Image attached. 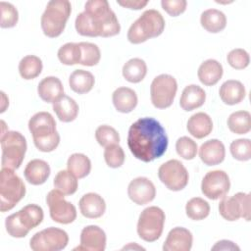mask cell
Listing matches in <instances>:
<instances>
[{
	"instance_id": "6da1fadb",
	"label": "cell",
	"mask_w": 251,
	"mask_h": 251,
	"mask_svg": "<svg viewBox=\"0 0 251 251\" xmlns=\"http://www.w3.org/2000/svg\"><path fill=\"white\" fill-rule=\"evenodd\" d=\"M168 143L165 128L153 118H140L128 129L127 146L131 154L142 162L161 158L167 151Z\"/></svg>"
},
{
	"instance_id": "7a4b0ae2",
	"label": "cell",
	"mask_w": 251,
	"mask_h": 251,
	"mask_svg": "<svg viewBox=\"0 0 251 251\" xmlns=\"http://www.w3.org/2000/svg\"><path fill=\"white\" fill-rule=\"evenodd\" d=\"M78 34L89 37H110L120 33L121 25L106 0H90L75 22Z\"/></svg>"
},
{
	"instance_id": "3957f363",
	"label": "cell",
	"mask_w": 251,
	"mask_h": 251,
	"mask_svg": "<svg viewBox=\"0 0 251 251\" xmlns=\"http://www.w3.org/2000/svg\"><path fill=\"white\" fill-rule=\"evenodd\" d=\"M28 129L32 134L35 147L41 152H52L60 143V134L56 130V122L48 112H38L28 121Z\"/></svg>"
},
{
	"instance_id": "277c9868",
	"label": "cell",
	"mask_w": 251,
	"mask_h": 251,
	"mask_svg": "<svg viewBox=\"0 0 251 251\" xmlns=\"http://www.w3.org/2000/svg\"><path fill=\"white\" fill-rule=\"evenodd\" d=\"M165 28V20L161 13L154 9L144 11L141 16L129 26L127 39L132 44H140L146 40L162 34Z\"/></svg>"
},
{
	"instance_id": "5b68a950",
	"label": "cell",
	"mask_w": 251,
	"mask_h": 251,
	"mask_svg": "<svg viewBox=\"0 0 251 251\" xmlns=\"http://www.w3.org/2000/svg\"><path fill=\"white\" fill-rule=\"evenodd\" d=\"M43 217V210L40 206L36 204H28L17 213L6 218V230L12 237H25L29 230L41 224Z\"/></svg>"
},
{
	"instance_id": "8992f818",
	"label": "cell",
	"mask_w": 251,
	"mask_h": 251,
	"mask_svg": "<svg viewBox=\"0 0 251 251\" xmlns=\"http://www.w3.org/2000/svg\"><path fill=\"white\" fill-rule=\"evenodd\" d=\"M72 13V5L67 0H52L47 3L40 20L43 33L51 38L58 37L66 27Z\"/></svg>"
},
{
	"instance_id": "52a82bcc",
	"label": "cell",
	"mask_w": 251,
	"mask_h": 251,
	"mask_svg": "<svg viewBox=\"0 0 251 251\" xmlns=\"http://www.w3.org/2000/svg\"><path fill=\"white\" fill-rule=\"evenodd\" d=\"M25 195V185L14 170L2 168L0 172V211L12 210Z\"/></svg>"
},
{
	"instance_id": "ba28073f",
	"label": "cell",
	"mask_w": 251,
	"mask_h": 251,
	"mask_svg": "<svg viewBox=\"0 0 251 251\" xmlns=\"http://www.w3.org/2000/svg\"><path fill=\"white\" fill-rule=\"evenodd\" d=\"M2 168L17 170L21 167L26 152V140L25 136L15 130H8L0 137Z\"/></svg>"
},
{
	"instance_id": "9c48e42d",
	"label": "cell",
	"mask_w": 251,
	"mask_h": 251,
	"mask_svg": "<svg viewBox=\"0 0 251 251\" xmlns=\"http://www.w3.org/2000/svg\"><path fill=\"white\" fill-rule=\"evenodd\" d=\"M166 216L164 211L157 206L145 208L139 215L137 222L138 236L147 242H154L163 233Z\"/></svg>"
},
{
	"instance_id": "30bf717a",
	"label": "cell",
	"mask_w": 251,
	"mask_h": 251,
	"mask_svg": "<svg viewBox=\"0 0 251 251\" xmlns=\"http://www.w3.org/2000/svg\"><path fill=\"white\" fill-rule=\"evenodd\" d=\"M177 90V82L176 78L167 74L157 75L151 82L150 97L155 108H169L176 97Z\"/></svg>"
},
{
	"instance_id": "8fae6325",
	"label": "cell",
	"mask_w": 251,
	"mask_h": 251,
	"mask_svg": "<svg viewBox=\"0 0 251 251\" xmlns=\"http://www.w3.org/2000/svg\"><path fill=\"white\" fill-rule=\"evenodd\" d=\"M69 243L68 233L58 227H47L36 232L29 241L33 251H60Z\"/></svg>"
},
{
	"instance_id": "7c38bea8",
	"label": "cell",
	"mask_w": 251,
	"mask_h": 251,
	"mask_svg": "<svg viewBox=\"0 0 251 251\" xmlns=\"http://www.w3.org/2000/svg\"><path fill=\"white\" fill-rule=\"evenodd\" d=\"M221 216L229 222L243 218L250 221V194L238 192L230 197H224L219 204Z\"/></svg>"
},
{
	"instance_id": "4fadbf2b",
	"label": "cell",
	"mask_w": 251,
	"mask_h": 251,
	"mask_svg": "<svg viewBox=\"0 0 251 251\" xmlns=\"http://www.w3.org/2000/svg\"><path fill=\"white\" fill-rule=\"evenodd\" d=\"M158 176L166 187L173 191L182 190L188 183L189 175L183 164L176 159L162 164L158 170Z\"/></svg>"
},
{
	"instance_id": "5bb4252c",
	"label": "cell",
	"mask_w": 251,
	"mask_h": 251,
	"mask_svg": "<svg viewBox=\"0 0 251 251\" xmlns=\"http://www.w3.org/2000/svg\"><path fill=\"white\" fill-rule=\"evenodd\" d=\"M64 196L65 194L55 188L47 194L46 203L49 207L50 217L54 222L69 225L76 219V209Z\"/></svg>"
},
{
	"instance_id": "9a60e30c",
	"label": "cell",
	"mask_w": 251,
	"mask_h": 251,
	"mask_svg": "<svg viewBox=\"0 0 251 251\" xmlns=\"http://www.w3.org/2000/svg\"><path fill=\"white\" fill-rule=\"evenodd\" d=\"M230 180L227 174L222 170L208 172L201 182V191L211 200L222 199L229 191Z\"/></svg>"
},
{
	"instance_id": "2e32d148",
	"label": "cell",
	"mask_w": 251,
	"mask_h": 251,
	"mask_svg": "<svg viewBox=\"0 0 251 251\" xmlns=\"http://www.w3.org/2000/svg\"><path fill=\"white\" fill-rule=\"evenodd\" d=\"M129 199L137 205H145L154 200L156 188L154 183L147 177L139 176L132 179L127 186Z\"/></svg>"
},
{
	"instance_id": "e0dca14e",
	"label": "cell",
	"mask_w": 251,
	"mask_h": 251,
	"mask_svg": "<svg viewBox=\"0 0 251 251\" xmlns=\"http://www.w3.org/2000/svg\"><path fill=\"white\" fill-rule=\"evenodd\" d=\"M106 233L98 226H87L80 232V243L74 250L104 251L106 247Z\"/></svg>"
},
{
	"instance_id": "ac0fdd59",
	"label": "cell",
	"mask_w": 251,
	"mask_h": 251,
	"mask_svg": "<svg viewBox=\"0 0 251 251\" xmlns=\"http://www.w3.org/2000/svg\"><path fill=\"white\" fill-rule=\"evenodd\" d=\"M192 233L185 227L176 226L171 229L163 244L164 251H189L192 247Z\"/></svg>"
},
{
	"instance_id": "d6986e66",
	"label": "cell",
	"mask_w": 251,
	"mask_h": 251,
	"mask_svg": "<svg viewBox=\"0 0 251 251\" xmlns=\"http://www.w3.org/2000/svg\"><path fill=\"white\" fill-rule=\"evenodd\" d=\"M199 157L207 166H216L221 164L226 157V148L219 139H209L199 148Z\"/></svg>"
},
{
	"instance_id": "ffe728a7",
	"label": "cell",
	"mask_w": 251,
	"mask_h": 251,
	"mask_svg": "<svg viewBox=\"0 0 251 251\" xmlns=\"http://www.w3.org/2000/svg\"><path fill=\"white\" fill-rule=\"evenodd\" d=\"M79 210L82 216L88 219H98L106 211L105 200L97 193L89 192L84 194L78 202Z\"/></svg>"
},
{
	"instance_id": "44dd1931",
	"label": "cell",
	"mask_w": 251,
	"mask_h": 251,
	"mask_svg": "<svg viewBox=\"0 0 251 251\" xmlns=\"http://www.w3.org/2000/svg\"><path fill=\"white\" fill-rule=\"evenodd\" d=\"M50 167L47 162L41 159H33L27 163L24 175L28 183L32 185L43 184L50 176Z\"/></svg>"
},
{
	"instance_id": "7402d4cb",
	"label": "cell",
	"mask_w": 251,
	"mask_h": 251,
	"mask_svg": "<svg viewBox=\"0 0 251 251\" xmlns=\"http://www.w3.org/2000/svg\"><path fill=\"white\" fill-rule=\"evenodd\" d=\"M219 94L225 104L235 105L245 98L246 90L239 80L228 79L221 85Z\"/></svg>"
},
{
	"instance_id": "603a6c76",
	"label": "cell",
	"mask_w": 251,
	"mask_h": 251,
	"mask_svg": "<svg viewBox=\"0 0 251 251\" xmlns=\"http://www.w3.org/2000/svg\"><path fill=\"white\" fill-rule=\"evenodd\" d=\"M37 92L44 102L54 103L64 95V87L58 77L46 76L38 83Z\"/></svg>"
},
{
	"instance_id": "cb8c5ba5",
	"label": "cell",
	"mask_w": 251,
	"mask_h": 251,
	"mask_svg": "<svg viewBox=\"0 0 251 251\" xmlns=\"http://www.w3.org/2000/svg\"><path fill=\"white\" fill-rule=\"evenodd\" d=\"M186 128L193 137L201 139L211 133L213 129V122L208 114L199 112L188 119Z\"/></svg>"
},
{
	"instance_id": "d4e9b609",
	"label": "cell",
	"mask_w": 251,
	"mask_h": 251,
	"mask_svg": "<svg viewBox=\"0 0 251 251\" xmlns=\"http://www.w3.org/2000/svg\"><path fill=\"white\" fill-rule=\"evenodd\" d=\"M224 74L223 66L217 60L208 59L198 68L197 75L201 83L207 86L215 85L222 78Z\"/></svg>"
},
{
	"instance_id": "484cf974",
	"label": "cell",
	"mask_w": 251,
	"mask_h": 251,
	"mask_svg": "<svg viewBox=\"0 0 251 251\" xmlns=\"http://www.w3.org/2000/svg\"><path fill=\"white\" fill-rule=\"evenodd\" d=\"M206 100V93L203 88L196 84H190L182 90L179 105L184 111H193L201 107Z\"/></svg>"
},
{
	"instance_id": "4316f807",
	"label": "cell",
	"mask_w": 251,
	"mask_h": 251,
	"mask_svg": "<svg viewBox=\"0 0 251 251\" xmlns=\"http://www.w3.org/2000/svg\"><path fill=\"white\" fill-rule=\"evenodd\" d=\"M113 104L120 113H129L137 105L138 99L134 90L128 87H119L112 94Z\"/></svg>"
},
{
	"instance_id": "83f0119b",
	"label": "cell",
	"mask_w": 251,
	"mask_h": 251,
	"mask_svg": "<svg viewBox=\"0 0 251 251\" xmlns=\"http://www.w3.org/2000/svg\"><path fill=\"white\" fill-rule=\"evenodd\" d=\"M53 111L61 122L70 123L76 119L78 105L73 98L64 94L53 103Z\"/></svg>"
},
{
	"instance_id": "f1b7e54d",
	"label": "cell",
	"mask_w": 251,
	"mask_h": 251,
	"mask_svg": "<svg viewBox=\"0 0 251 251\" xmlns=\"http://www.w3.org/2000/svg\"><path fill=\"white\" fill-rule=\"evenodd\" d=\"M200 24L208 32L218 33L226 28V17L220 10L208 9L201 14Z\"/></svg>"
},
{
	"instance_id": "f546056e",
	"label": "cell",
	"mask_w": 251,
	"mask_h": 251,
	"mask_svg": "<svg viewBox=\"0 0 251 251\" xmlns=\"http://www.w3.org/2000/svg\"><path fill=\"white\" fill-rule=\"evenodd\" d=\"M94 83V75L90 72L84 70H75L69 77L71 89L78 94L89 92L93 88Z\"/></svg>"
},
{
	"instance_id": "4dcf8cb0",
	"label": "cell",
	"mask_w": 251,
	"mask_h": 251,
	"mask_svg": "<svg viewBox=\"0 0 251 251\" xmlns=\"http://www.w3.org/2000/svg\"><path fill=\"white\" fill-rule=\"evenodd\" d=\"M123 76L131 83H138L143 80L147 74L146 63L140 58L128 60L123 67Z\"/></svg>"
},
{
	"instance_id": "1f68e13d",
	"label": "cell",
	"mask_w": 251,
	"mask_h": 251,
	"mask_svg": "<svg viewBox=\"0 0 251 251\" xmlns=\"http://www.w3.org/2000/svg\"><path fill=\"white\" fill-rule=\"evenodd\" d=\"M67 168L77 178H83L91 171V161L82 153H74L68 159Z\"/></svg>"
},
{
	"instance_id": "d6a6232c",
	"label": "cell",
	"mask_w": 251,
	"mask_h": 251,
	"mask_svg": "<svg viewBox=\"0 0 251 251\" xmlns=\"http://www.w3.org/2000/svg\"><path fill=\"white\" fill-rule=\"evenodd\" d=\"M43 65L39 57L34 55L25 56L19 63V73L24 79H33L42 71Z\"/></svg>"
},
{
	"instance_id": "836d02e7",
	"label": "cell",
	"mask_w": 251,
	"mask_h": 251,
	"mask_svg": "<svg viewBox=\"0 0 251 251\" xmlns=\"http://www.w3.org/2000/svg\"><path fill=\"white\" fill-rule=\"evenodd\" d=\"M229 130L236 134L248 133L251 129V115L248 111H236L227 119Z\"/></svg>"
},
{
	"instance_id": "e575fe53",
	"label": "cell",
	"mask_w": 251,
	"mask_h": 251,
	"mask_svg": "<svg viewBox=\"0 0 251 251\" xmlns=\"http://www.w3.org/2000/svg\"><path fill=\"white\" fill-rule=\"evenodd\" d=\"M54 187L65 195H72L77 190V177L69 171H60L55 176Z\"/></svg>"
},
{
	"instance_id": "d590c367",
	"label": "cell",
	"mask_w": 251,
	"mask_h": 251,
	"mask_svg": "<svg viewBox=\"0 0 251 251\" xmlns=\"http://www.w3.org/2000/svg\"><path fill=\"white\" fill-rule=\"evenodd\" d=\"M185 213L189 219L201 221L209 216L210 205L206 200L200 197H193L186 203Z\"/></svg>"
},
{
	"instance_id": "8d00e7d4",
	"label": "cell",
	"mask_w": 251,
	"mask_h": 251,
	"mask_svg": "<svg viewBox=\"0 0 251 251\" xmlns=\"http://www.w3.org/2000/svg\"><path fill=\"white\" fill-rule=\"evenodd\" d=\"M80 47L78 43L68 42L58 50L59 61L67 66H73L80 63Z\"/></svg>"
},
{
	"instance_id": "74e56055",
	"label": "cell",
	"mask_w": 251,
	"mask_h": 251,
	"mask_svg": "<svg viewBox=\"0 0 251 251\" xmlns=\"http://www.w3.org/2000/svg\"><path fill=\"white\" fill-rule=\"evenodd\" d=\"M81 57L80 65L92 67L99 63L101 59V52L99 47L91 42H79Z\"/></svg>"
},
{
	"instance_id": "f35d334b",
	"label": "cell",
	"mask_w": 251,
	"mask_h": 251,
	"mask_svg": "<svg viewBox=\"0 0 251 251\" xmlns=\"http://www.w3.org/2000/svg\"><path fill=\"white\" fill-rule=\"evenodd\" d=\"M95 138L99 145L103 147H107L112 144H119L120 142V135L118 131L108 125H102L96 128Z\"/></svg>"
},
{
	"instance_id": "ab89813d",
	"label": "cell",
	"mask_w": 251,
	"mask_h": 251,
	"mask_svg": "<svg viewBox=\"0 0 251 251\" xmlns=\"http://www.w3.org/2000/svg\"><path fill=\"white\" fill-rule=\"evenodd\" d=\"M232 157L238 161H248L251 158V141L248 138L233 140L229 146Z\"/></svg>"
},
{
	"instance_id": "60d3db41",
	"label": "cell",
	"mask_w": 251,
	"mask_h": 251,
	"mask_svg": "<svg viewBox=\"0 0 251 251\" xmlns=\"http://www.w3.org/2000/svg\"><path fill=\"white\" fill-rule=\"evenodd\" d=\"M176 153L184 160H192L197 154V143L188 136H181L176 142Z\"/></svg>"
},
{
	"instance_id": "b9f144b4",
	"label": "cell",
	"mask_w": 251,
	"mask_h": 251,
	"mask_svg": "<svg viewBox=\"0 0 251 251\" xmlns=\"http://www.w3.org/2000/svg\"><path fill=\"white\" fill-rule=\"evenodd\" d=\"M1 8V22L0 26L2 28L14 27L19 20V13L16 7L9 2H0Z\"/></svg>"
},
{
	"instance_id": "7bdbcfd3",
	"label": "cell",
	"mask_w": 251,
	"mask_h": 251,
	"mask_svg": "<svg viewBox=\"0 0 251 251\" xmlns=\"http://www.w3.org/2000/svg\"><path fill=\"white\" fill-rule=\"evenodd\" d=\"M124 149L119 144H112L105 147L104 159L106 164L113 169L120 168L125 162Z\"/></svg>"
},
{
	"instance_id": "ee69618b",
	"label": "cell",
	"mask_w": 251,
	"mask_h": 251,
	"mask_svg": "<svg viewBox=\"0 0 251 251\" xmlns=\"http://www.w3.org/2000/svg\"><path fill=\"white\" fill-rule=\"evenodd\" d=\"M227 63L235 70H243L248 67L250 63V57L246 50L241 48L232 49L226 57Z\"/></svg>"
},
{
	"instance_id": "f6af8a7d",
	"label": "cell",
	"mask_w": 251,
	"mask_h": 251,
	"mask_svg": "<svg viewBox=\"0 0 251 251\" xmlns=\"http://www.w3.org/2000/svg\"><path fill=\"white\" fill-rule=\"evenodd\" d=\"M161 6L170 16L176 17L185 11L187 2L185 0H163Z\"/></svg>"
},
{
	"instance_id": "bcb514c9",
	"label": "cell",
	"mask_w": 251,
	"mask_h": 251,
	"mask_svg": "<svg viewBox=\"0 0 251 251\" xmlns=\"http://www.w3.org/2000/svg\"><path fill=\"white\" fill-rule=\"evenodd\" d=\"M119 5H121L124 8H127L130 10H140L142 8H144L147 4L148 1H118L117 2Z\"/></svg>"
},
{
	"instance_id": "7dc6e473",
	"label": "cell",
	"mask_w": 251,
	"mask_h": 251,
	"mask_svg": "<svg viewBox=\"0 0 251 251\" xmlns=\"http://www.w3.org/2000/svg\"><path fill=\"white\" fill-rule=\"evenodd\" d=\"M212 250H240V248L230 240H220L212 247Z\"/></svg>"
},
{
	"instance_id": "c3c4849f",
	"label": "cell",
	"mask_w": 251,
	"mask_h": 251,
	"mask_svg": "<svg viewBox=\"0 0 251 251\" xmlns=\"http://www.w3.org/2000/svg\"><path fill=\"white\" fill-rule=\"evenodd\" d=\"M1 95H2V105H1V113H3L4 111H5V106H4V104H6L7 106L9 105V100H8V98L6 99V100H4L5 99V93L3 92V91H1Z\"/></svg>"
}]
</instances>
